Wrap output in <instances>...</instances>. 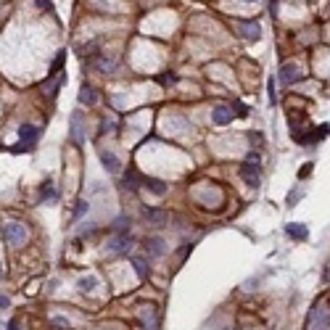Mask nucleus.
I'll return each mask as SVG.
<instances>
[{
  "label": "nucleus",
  "mask_w": 330,
  "mask_h": 330,
  "mask_svg": "<svg viewBox=\"0 0 330 330\" xmlns=\"http://www.w3.org/2000/svg\"><path fill=\"white\" fill-rule=\"evenodd\" d=\"M235 109H238V114H249V109H246L243 103H235Z\"/></svg>",
  "instance_id": "31"
},
{
  "label": "nucleus",
  "mask_w": 330,
  "mask_h": 330,
  "mask_svg": "<svg viewBox=\"0 0 330 330\" xmlns=\"http://www.w3.org/2000/svg\"><path fill=\"white\" fill-rule=\"evenodd\" d=\"M40 198L45 204H56L58 201V191L53 187V182H45L42 187H40Z\"/></svg>",
  "instance_id": "16"
},
{
  "label": "nucleus",
  "mask_w": 330,
  "mask_h": 330,
  "mask_svg": "<svg viewBox=\"0 0 330 330\" xmlns=\"http://www.w3.org/2000/svg\"><path fill=\"white\" fill-rule=\"evenodd\" d=\"M159 82H161V85H174V82H177V74H172V72L169 74H161Z\"/></svg>",
  "instance_id": "26"
},
{
  "label": "nucleus",
  "mask_w": 330,
  "mask_h": 330,
  "mask_svg": "<svg viewBox=\"0 0 330 330\" xmlns=\"http://www.w3.org/2000/svg\"><path fill=\"white\" fill-rule=\"evenodd\" d=\"M124 187H129V191H137V177H135V172H127V174H124Z\"/></svg>",
  "instance_id": "24"
},
{
  "label": "nucleus",
  "mask_w": 330,
  "mask_h": 330,
  "mask_svg": "<svg viewBox=\"0 0 330 330\" xmlns=\"http://www.w3.org/2000/svg\"><path fill=\"white\" fill-rule=\"evenodd\" d=\"M109 251L111 254H129L132 251V238L129 235H116L109 241Z\"/></svg>",
  "instance_id": "8"
},
{
  "label": "nucleus",
  "mask_w": 330,
  "mask_h": 330,
  "mask_svg": "<svg viewBox=\"0 0 330 330\" xmlns=\"http://www.w3.org/2000/svg\"><path fill=\"white\" fill-rule=\"evenodd\" d=\"M101 164H103V169L109 172V174H119V172H122V161H119V156H116V153H111V151H103V153H101Z\"/></svg>",
  "instance_id": "10"
},
{
  "label": "nucleus",
  "mask_w": 330,
  "mask_h": 330,
  "mask_svg": "<svg viewBox=\"0 0 330 330\" xmlns=\"http://www.w3.org/2000/svg\"><path fill=\"white\" fill-rule=\"evenodd\" d=\"M143 249H146V254H148L151 259H159V256H164L167 246H164V238H159V235H151V238H146Z\"/></svg>",
  "instance_id": "6"
},
{
  "label": "nucleus",
  "mask_w": 330,
  "mask_h": 330,
  "mask_svg": "<svg viewBox=\"0 0 330 330\" xmlns=\"http://www.w3.org/2000/svg\"><path fill=\"white\" fill-rule=\"evenodd\" d=\"M309 327L312 330H330V309L314 306L312 314H309Z\"/></svg>",
  "instance_id": "3"
},
{
  "label": "nucleus",
  "mask_w": 330,
  "mask_h": 330,
  "mask_svg": "<svg viewBox=\"0 0 330 330\" xmlns=\"http://www.w3.org/2000/svg\"><path fill=\"white\" fill-rule=\"evenodd\" d=\"M3 238L11 246H21L27 241V230H24V225H19V222H8V225L3 227Z\"/></svg>",
  "instance_id": "2"
},
{
  "label": "nucleus",
  "mask_w": 330,
  "mask_h": 330,
  "mask_svg": "<svg viewBox=\"0 0 330 330\" xmlns=\"http://www.w3.org/2000/svg\"><path fill=\"white\" fill-rule=\"evenodd\" d=\"M267 92H269V103L275 106V82L269 79V85H267Z\"/></svg>",
  "instance_id": "29"
},
{
  "label": "nucleus",
  "mask_w": 330,
  "mask_h": 330,
  "mask_svg": "<svg viewBox=\"0 0 330 330\" xmlns=\"http://www.w3.org/2000/svg\"><path fill=\"white\" fill-rule=\"evenodd\" d=\"M77 288H79L82 293H90L92 288H98V277H96V275H87V277H82V280L77 282Z\"/></svg>",
  "instance_id": "19"
},
{
  "label": "nucleus",
  "mask_w": 330,
  "mask_h": 330,
  "mask_svg": "<svg viewBox=\"0 0 330 330\" xmlns=\"http://www.w3.org/2000/svg\"><path fill=\"white\" fill-rule=\"evenodd\" d=\"M286 232L291 235V238H296V241H306V238H309V230H306V225H299V222H291V225H286Z\"/></svg>",
  "instance_id": "15"
},
{
  "label": "nucleus",
  "mask_w": 330,
  "mask_h": 330,
  "mask_svg": "<svg viewBox=\"0 0 330 330\" xmlns=\"http://www.w3.org/2000/svg\"><path fill=\"white\" fill-rule=\"evenodd\" d=\"M143 217L148 222H153V225H164V222L169 219V214L164 209H153V206H143Z\"/></svg>",
  "instance_id": "12"
},
{
  "label": "nucleus",
  "mask_w": 330,
  "mask_h": 330,
  "mask_svg": "<svg viewBox=\"0 0 330 330\" xmlns=\"http://www.w3.org/2000/svg\"><path fill=\"white\" fill-rule=\"evenodd\" d=\"M96 101H98V92L92 90L90 85H82V87H79V103H85V106H92Z\"/></svg>",
  "instance_id": "17"
},
{
  "label": "nucleus",
  "mask_w": 330,
  "mask_h": 330,
  "mask_svg": "<svg viewBox=\"0 0 330 330\" xmlns=\"http://www.w3.org/2000/svg\"><path fill=\"white\" fill-rule=\"evenodd\" d=\"M243 3H256V0H243Z\"/></svg>",
  "instance_id": "33"
},
{
  "label": "nucleus",
  "mask_w": 330,
  "mask_h": 330,
  "mask_svg": "<svg viewBox=\"0 0 330 330\" xmlns=\"http://www.w3.org/2000/svg\"><path fill=\"white\" fill-rule=\"evenodd\" d=\"M241 177L246 180V185L259 187V180H262V159H259V153L246 156V161L241 164Z\"/></svg>",
  "instance_id": "1"
},
{
  "label": "nucleus",
  "mask_w": 330,
  "mask_h": 330,
  "mask_svg": "<svg viewBox=\"0 0 330 330\" xmlns=\"http://www.w3.org/2000/svg\"><path fill=\"white\" fill-rule=\"evenodd\" d=\"M11 306V299L8 296H3V293H0V309H8Z\"/></svg>",
  "instance_id": "30"
},
{
  "label": "nucleus",
  "mask_w": 330,
  "mask_h": 330,
  "mask_svg": "<svg viewBox=\"0 0 330 330\" xmlns=\"http://www.w3.org/2000/svg\"><path fill=\"white\" fill-rule=\"evenodd\" d=\"M0 277H3V264H0Z\"/></svg>",
  "instance_id": "34"
},
{
  "label": "nucleus",
  "mask_w": 330,
  "mask_h": 330,
  "mask_svg": "<svg viewBox=\"0 0 330 330\" xmlns=\"http://www.w3.org/2000/svg\"><path fill=\"white\" fill-rule=\"evenodd\" d=\"M8 330H19V320H11V322H8Z\"/></svg>",
  "instance_id": "32"
},
{
  "label": "nucleus",
  "mask_w": 330,
  "mask_h": 330,
  "mask_svg": "<svg viewBox=\"0 0 330 330\" xmlns=\"http://www.w3.org/2000/svg\"><path fill=\"white\" fill-rule=\"evenodd\" d=\"M92 66H96L98 69V72H114V69H116V61H114V58H109V56H101V53H96V56H92Z\"/></svg>",
  "instance_id": "13"
},
{
  "label": "nucleus",
  "mask_w": 330,
  "mask_h": 330,
  "mask_svg": "<svg viewBox=\"0 0 330 330\" xmlns=\"http://www.w3.org/2000/svg\"><path fill=\"white\" fill-rule=\"evenodd\" d=\"M37 137H40V129L34 124H21L19 127V140H21V146H24V148H32Z\"/></svg>",
  "instance_id": "7"
},
{
  "label": "nucleus",
  "mask_w": 330,
  "mask_h": 330,
  "mask_svg": "<svg viewBox=\"0 0 330 330\" xmlns=\"http://www.w3.org/2000/svg\"><path fill=\"white\" fill-rule=\"evenodd\" d=\"M64 82H66V74H61V72H58V74H51V77H48V79H45L42 85H40L42 96L53 98V96H56V90H58V85H64Z\"/></svg>",
  "instance_id": "9"
},
{
  "label": "nucleus",
  "mask_w": 330,
  "mask_h": 330,
  "mask_svg": "<svg viewBox=\"0 0 330 330\" xmlns=\"http://www.w3.org/2000/svg\"><path fill=\"white\" fill-rule=\"evenodd\" d=\"M132 267H135V272H137V277H140V280H146V277H148V267H146V259L135 256V259H132Z\"/></svg>",
  "instance_id": "21"
},
{
  "label": "nucleus",
  "mask_w": 330,
  "mask_h": 330,
  "mask_svg": "<svg viewBox=\"0 0 330 330\" xmlns=\"http://www.w3.org/2000/svg\"><path fill=\"white\" fill-rule=\"evenodd\" d=\"M51 322H53V327H64V330H69V327H72V325H69V320H66V317H58V314L53 317Z\"/></svg>",
  "instance_id": "25"
},
{
  "label": "nucleus",
  "mask_w": 330,
  "mask_h": 330,
  "mask_svg": "<svg viewBox=\"0 0 330 330\" xmlns=\"http://www.w3.org/2000/svg\"><path fill=\"white\" fill-rule=\"evenodd\" d=\"M34 6L42 8V11H53V3H51V0H34Z\"/></svg>",
  "instance_id": "28"
},
{
  "label": "nucleus",
  "mask_w": 330,
  "mask_h": 330,
  "mask_svg": "<svg viewBox=\"0 0 330 330\" xmlns=\"http://www.w3.org/2000/svg\"><path fill=\"white\" fill-rule=\"evenodd\" d=\"M64 61H66V53H64V51H58L56 58H53V64H51V74H58V69L64 66Z\"/></svg>",
  "instance_id": "22"
},
{
  "label": "nucleus",
  "mask_w": 330,
  "mask_h": 330,
  "mask_svg": "<svg viewBox=\"0 0 330 330\" xmlns=\"http://www.w3.org/2000/svg\"><path fill=\"white\" fill-rule=\"evenodd\" d=\"M114 129H116V127H114L111 119H103V122H101V132H114Z\"/></svg>",
  "instance_id": "27"
},
{
  "label": "nucleus",
  "mask_w": 330,
  "mask_h": 330,
  "mask_svg": "<svg viewBox=\"0 0 330 330\" xmlns=\"http://www.w3.org/2000/svg\"><path fill=\"white\" fill-rule=\"evenodd\" d=\"M235 29H238L241 37L246 40H259L262 37V27H259V21H235Z\"/></svg>",
  "instance_id": "4"
},
{
  "label": "nucleus",
  "mask_w": 330,
  "mask_h": 330,
  "mask_svg": "<svg viewBox=\"0 0 330 330\" xmlns=\"http://www.w3.org/2000/svg\"><path fill=\"white\" fill-rule=\"evenodd\" d=\"M143 185L148 187V191H151L153 196H164V193H167V182H161V180H156V177L143 180Z\"/></svg>",
  "instance_id": "18"
},
{
  "label": "nucleus",
  "mask_w": 330,
  "mask_h": 330,
  "mask_svg": "<svg viewBox=\"0 0 330 330\" xmlns=\"http://www.w3.org/2000/svg\"><path fill=\"white\" fill-rule=\"evenodd\" d=\"M129 217H116V222H114V230H116V235H129Z\"/></svg>",
  "instance_id": "20"
},
{
  "label": "nucleus",
  "mask_w": 330,
  "mask_h": 330,
  "mask_svg": "<svg viewBox=\"0 0 330 330\" xmlns=\"http://www.w3.org/2000/svg\"><path fill=\"white\" fill-rule=\"evenodd\" d=\"M87 211H90V204H87V201H77V206H74V219L85 217Z\"/></svg>",
  "instance_id": "23"
},
{
  "label": "nucleus",
  "mask_w": 330,
  "mask_h": 330,
  "mask_svg": "<svg viewBox=\"0 0 330 330\" xmlns=\"http://www.w3.org/2000/svg\"><path fill=\"white\" fill-rule=\"evenodd\" d=\"M72 140H74V146L85 143V127H82V114L79 111L72 114Z\"/></svg>",
  "instance_id": "11"
},
{
  "label": "nucleus",
  "mask_w": 330,
  "mask_h": 330,
  "mask_svg": "<svg viewBox=\"0 0 330 330\" xmlns=\"http://www.w3.org/2000/svg\"><path fill=\"white\" fill-rule=\"evenodd\" d=\"M277 77H280L282 85H293L296 79H301V66H299V64H282L280 72H277Z\"/></svg>",
  "instance_id": "5"
},
{
  "label": "nucleus",
  "mask_w": 330,
  "mask_h": 330,
  "mask_svg": "<svg viewBox=\"0 0 330 330\" xmlns=\"http://www.w3.org/2000/svg\"><path fill=\"white\" fill-rule=\"evenodd\" d=\"M211 119H214V124L225 127V124H230V122H232V111L227 109V106H217V109L211 111Z\"/></svg>",
  "instance_id": "14"
}]
</instances>
